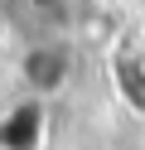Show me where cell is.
Instances as JSON below:
<instances>
[{"mask_svg":"<svg viewBox=\"0 0 145 150\" xmlns=\"http://www.w3.org/2000/svg\"><path fill=\"white\" fill-rule=\"evenodd\" d=\"M111 82H116V92H121V102H126L131 111H145V68L131 58V49L116 53V63H111Z\"/></svg>","mask_w":145,"mask_h":150,"instance_id":"cell-3","label":"cell"},{"mask_svg":"<svg viewBox=\"0 0 145 150\" xmlns=\"http://www.w3.org/2000/svg\"><path fill=\"white\" fill-rule=\"evenodd\" d=\"M131 58H135V63L145 68V24H140V29L131 34Z\"/></svg>","mask_w":145,"mask_h":150,"instance_id":"cell-4","label":"cell"},{"mask_svg":"<svg viewBox=\"0 0 145 150\" xmlns=\"http://www.w3.org/2000/svg\"><path fill=\"white\" fill-rule=\"evenodd\" d=\"M48 140V102L15 97L0 111V150H44Z\"/></svg>","mask_w":145,"mask_h":150,"instance_id":"cell-2","label":"cell"},{"mask_svg":"<svg viewBox=\"0 0 145 150\" xmlns=\"http://www.w3.org/2000/svg\"><path fill=\"white\" fill-rule=\"evenodd\" d=\"M15 68H19L24 97L53 102L58 92H68V82H73V44L68 39H34L24 53H19Z\"/></svg>","mask_w":145,"mask_h":150,"instance_id":"cell-1","label":"cell"},{"mask_svg":"<svg viewBox=\"0 0 145 150\" xmlns=\"http://www.w3.org/2000/svg\"><path fill=\"white\" fill-rule=\"evenodd\" d=\"M87 5H92V10H106V5H111V0H87Z\"/></svg>","mask_w":145,"mask_h":150,"instance_id":"cell-5","label":"cell"}]
</instances>
